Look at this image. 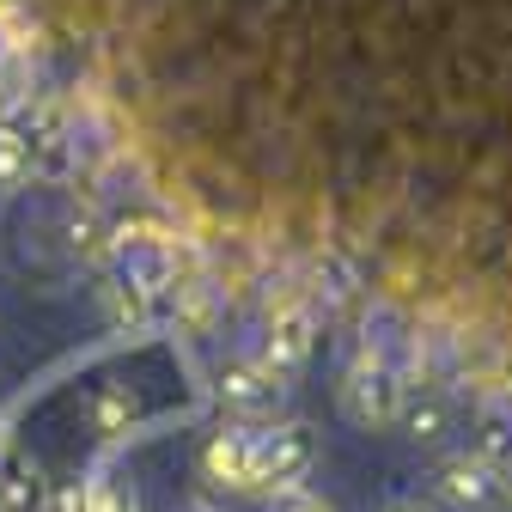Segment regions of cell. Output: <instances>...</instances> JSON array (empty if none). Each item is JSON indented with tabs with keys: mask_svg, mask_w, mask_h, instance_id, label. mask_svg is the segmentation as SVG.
Masks as SVG:
<instances>
[{
	"mask_svg": "<svg viewBox=\"0 0 512 512\" xmlns=\"http://www.w3.org/2000/svg\"><path fill=\"white\" fill-rule=\"evenodd\" d=\"M269 512H336V506L324 494H311V488H287V494H275Z\"/></svg>",
	"mask_w": 512,
	"mask_h": 512,
	"instance_id": "15",
	"label": "cell"
},
{
	"mask_svg": "<svg viewBox=\"0 0 512 512\" xmlns=\"http://www.w3.org/2000/svg\"><path fill=\"white\" fill-rule=\"evenodd\" d=\"M409 384L391 372V360H378V354H360L342 378V409L354 427H391L397 421V403H403Z\"/></svg>",
	"mask_w": 512,
	"mask_h": 512,
	"instance_id": "2",
	"label": "cell"
},
{
	"mask_svg": "<svg viewBox=\"0 0 512 512\" xmlns=\"http://www.w3.org/2000/svg\"><path fill=\"white\" fill-rule=\"evenodd\" d=\"M86 512H135V488H122L116 476L86 482Z\"/></svg>",
	"mask_w": 512,
	"mask_h": 512,
	"instance_id": "13",
	"label": "cell"
},
{
	"mask_svg": "<svg viewBox=\"0 0 512 512\" xmlns=\"http://www.w3.org/2000/svg\"><path fill=\"white\" fill-rule=\"evenodd\" d=\"M250 464H256V433H250V427H220V433L202 445L208 482H220V488H232V494H250Z\"/></svg>",
	"mask_w": 512,
	"mask_h": 512,
	"instance_id": "6",
	"label": "cell"
},
{
	"mask_svg": "<svg viewBox=\"0 0 512 512\" xmlns=\"http://www.w3.org/2000/svg\"><path fill=\"white\" fill-rule=\"evenodd\" d=\"M391 512H403V506H391Z\"/></svg>",
	"mask_w": 512,
	"mask_h": 512,
	"instance_id": "21",
	"label": "cell"
},
{
	"mask_svg": "<svg viewBox=\"0 0 512 512\" xmlns=\"http://www.w3.org/2000/svg\"><path fill=\"white\" fill-rule=\"evenodd\" d=\"M43 512H86V482H55Z\"/></svg>",
	"mask_w": 512,
	"mask_h": 512,
	"instance_id": "16",
	"label": "cell"
},
{
	"mask_svg": "<svg viewBox=\"0 0 512 512\" xmlns=\"http://www.w3.org/2000/svg\"><path fill=\"white\" fill-rule=\"evenodd\" d=\"M37 171V147L25 141V128H0V189H25Z\"/></svg>",
	"mask_w": 512,
	"mask_h": 512,
	"instance_id": "11",
	"label": "cell"
},
{
	"mask_svg": "<svg viewBox=\"0 0 512 512\" xmlns=\"http://www.w3.org/2000/svg\"><path fill=\"white\" fill-rule=\"evenodd\" d=\"M68 244H74L80 256H104V250H110V238H104V226H98L92 214H68Z\"/></svg>",
	"mask_w": 512,
	"mask_h": 512,
	"instance_id": "14",
	"label": "cell"
},
{
	"mask_svg": "<svg viewBox=\"0 0 512 512\" xmlns=\"http://www.w3.org/2000/svg\"><path fill=\"white\" fill-rule=\"evenodd\" d=\"M135 421H141V397L128 391V384H98V391L86 397V427H92V433H104V439L128 433Z\"/></svg>",
	"mask_w": 512,
	"mask_h": 512,
	"instance_id": "9",
	"label": "cell"
},
{
	"mask_svg": "<svg viewBox=\"0 0 512 512\" xmlns=\"http://www.w3.org/2000/svg\"><path fill=\"white\" fill-rule=\"evenodd\" d=\"M49 506V482H43V464L13 452L0 464V512H43Z\"/></svg>",
	"mask_w": 512,
	"mask_h": 512,
	"instance_id": "8",
	"label": "cell"
},
{
	"mask_svg": "<svg viewBox=\"0 0 512 512\" xmlns=\"http://www.w3.org/2000/svg\"><path fill=\"white\" fill-rule=\"evenodd\" d=\"M433 488H439V500L452 506V512H500V470H488L470 452L445 458L439 476H433Z\"/></svg>",
	"mask_w": 512,
	"mask_h": 512,
	"instance_id": "5",
	"label": "cell"
},
{
	"mask_svg": "<svg viewBox=\"0 0 512 512\" xmlns=\"http://www.w3.org/2000/svg\"><path fill=\"white\" fill-rule=\"evenodd\" d=\"M311 348H317V324H311V311L305 305H287V311H275L269 317V330H263V360L281 384L287 378H299L305 372V360H311Z\"/></svg>",
	"mask_w": 512,
	"mask_h": 512,
	"instance_id": "4",
	"label": "cell"
},
{
	"mask_svg": "<svg viewBox=\"0 0 512 512\" xmlns=\"http://www.w3.org/2000/svg\"><path fill=\"white\" fill-rule=\"evenodd\" d=\"M500 506H506V512H512V464H506V470H500Z\"/></svg>",
	"mask_w": 512,
	"mask_h": 512,
	"instance_id": "17",
	"label": "cell"
},
{
	"mask_svg": "<svg viewBox=\"0 0 512 512\" xmlns=\"http://www.w3.org/2000/svg\"><path fill=\"white\" fill-rule=\"evenodd\" d=\"M214 391H220V403H226V409H238V415H275L287 384H281L263 360L232 354V360H220V372H214Z\"/></svg>",
	"mask_w": 512,
	"mask_h": 512,
	"instance_id": "3",
	"label": "cell"
},
{
	"mask_svg": "<svg viewBox=\"0 0 512 512\" xmlns=\"http://www.w3.org/2000/svg\"><path fill=\"white\" fill-rule=\"evenodd\" d=\"M0 452H7V421H0Z\"/></svg>",
	"mask_w": 512,
	"mask_h": 512,
	"instance_id": "19",
	"label": "cell"
},
{
	"mask_svg": "<svg viewBox=\"0 0 512 512\" xmlns=\"http://www.w3.org/2000/svg\"><path fill=\"white\" fill-rule=\"evenodd\" d=\"M403 512H427V506H403Z\"/></svg>",
	"mask_w": 512,
	"mask_h": 512,
	"instance_id": "20",
	"label": "cell"
},
{
	"mask_svg": "<svg viewBox=\"0 0 512 512\" xmlns=\"http://www.w3.org/2000/svg\"><path fill=\"white\" fill-rule=\"evenodd\" d=\"M98 299H104V324H110V330H141V324H147V293H141V287L110 281Z\"/></svg>",
	"mask_w": 512,
	"mask_h": 512,
	"instance_id": "12",
	"label": "cell"
},
{
	"mask_svg": "<svg viewBox=\"0 0 512 512\" xmlns=\"http://www.w3.org/2000/svg\"><path fill=\"white\" fill-rule=\"evenodd\" d=\"M317 470V433L305 421H275L256 433V464H250V494H287Z\"/></svg>",
	"mask_w": 512,
	"mask_h": 512,
	"instance_id": "1",
	"label": "cell"
},
{
	"mask_svg": "<svg viewBox=\"0 0 512 512\" xmlns=\"http://www.w3.org/2000/svg\"><path fill=\"white\" fill-rule=\"evenodd\" d=\"M470 458H482L488 470H506L512 464V409H500V403H488L482 415H476V427H470Z\"/></svg>",
	"mask_w": 512,
	"mask_h": 512,
	"instance_id": "10",
	"label": "cell"
},
{
	"mask_svg": "<svg viewBox=\"0 0 512 512\" xmlns=\"http://www.w3.org/2000/svg\"><path fill=\"white\" fill-rule=\"evenodd\" d=\"M0 128H13V98L0 92Z\"/></svg>",
	"mask_w": 512,
	"mask_h": 512,
	"instance_id": "18",
	"label": "cell"
},
{
	"mask_svg": "<svg viewBox=\"0 0 512 512\" xmlns=\"http://www.w3.org/2000/svg\"><path fill=\"white\" fill-rule=\"evenodd\" d=\"M391 427H397L409 445H439V439H452V403H445L439 391H403Z\"/></svg>",
	"mask_w": 512,
	"mask_h": 512,
	"instance_id": "7",
	"label": "cell"
}]
</instances>
